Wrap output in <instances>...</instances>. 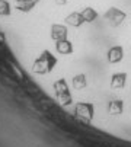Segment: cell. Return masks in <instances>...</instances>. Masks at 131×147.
Here are the masks:
<instances>
[{"label":"cell","instance_id":"6da1fadb","mask_svg":"<svg viewBox=\"0 0 131 147\" xmlns=\"http://www.w3.org/2000/svg\"><path fill=\"white\" fill-rule=\"evenodd\" d=\"M57 64V57L48 50H44L32 63V71L35 74H48Z\"/></svg>","mask_w":131,"mask_h":147},{"label":"cell","instance_id":"7a4b0ae2","mask_svg":"<svg viewBox=\"0 0 131 147\" xmlns=\"http://www.w3.org/2000/svg\"><path fill=\"white\" fill-rule=\"evenodd\" d=\"M74 114L77 118H80L84 122H90L93 119V114H95V108L93 105L89 102H79L76 103L74 108Z\"/></svg>","mask_w":131,"mask_h":147},{"label":"cell","instance_id":"3957f363","mask_svg":"<svg viewBox=\"0 0 131 147\" xmlns=\"http://www.w3.org/2000/svg\"><path fill=\"white\" fill-rule=\"evenodd\" d=\"M125 18H127L125 12H122V10H120V9H117V7L108 9V12L105 13V19H106L112 26H118V25H121L124 20H125Z\"/></svg>","mask_w":131,"mask_h":147},{"label":"cell","instance_id":"277c9868","mask_svg":"<svg viewBox=\"0 0 131 147\" xmlns=\"http://www.w3.org/2000/svg\"><path fill=\"white\" fill-rule=\"evenodd\" d=\"M51 38L58 42V41H64L67 39V35H69V31H67V26L66 25H60V24H54L51 26Z\"/></svg>","mask_w":131,"mask_h":147},{"label":"cell","instance_id":"5b68a950","mask_svg":"<svg viewBox=\"0 0 131 147\" xmlns=\"http://www.w3.org/2000/svg\"><path fill=\"white\" fill-rule=\"evenodd\" d=\"M108 57V61L109 63H112V64H115V63H120L124 57V50L121 45H115V47H111L106 54Z\"/></svg>","mask_w":131,"mask_h":147},{"label":"cell","instance_id":"8992f818","mask_svg":"<svg viewBox=\"0 0 131 147\" xmlns=\"http://www.w3.org/2000/svg\"><path fill=\"white\" fill-rule=\"evenodd\" d=\"M66 25H69V26H73V28H79L84 24V20L80 15V12H72L70 15L66 16Z\"/></svg>","mask_w":131,"mask_h":147},{"label":"cell","instance_id":"52a82bcc","mask_svg":"<svg viewBox=\"0 0 131 147\" xmlns=\"http://www.w3.org/2000/svg\"><path fill=\"white\" fill-rule=\"evenodd\" d=\"M55 50L58 54L61 55H69L73 53V44L70 42L69 39H64V41H58L55 42Z\"/></svg>","mask_w":131,"mask_h":147},{"label":"cell","instance_id":"ba28073f","mask_svg":"<svg viewBox=\"0 0 131 147\" xmlns=\"http://www.w3.org/2000/svg\"><path fill=\"white\" fill-rule=\"evenodd\" d=\"M125 82H127V74L125 73H115L111 77V86L114 89H122L125 86Z\"/></svg>","mask_w":131,"mask_h":147},{"label":"cell","instance_id":"9c48e42d","mask_svg":"<svg viewBox=\"0 0 131 147\" xmlns=\"http://www.w3.org/2000/svg\"><path fill=\"white\" fill-rule=\"evenodd\" d=\"M124 111V103L122 100H111L108 105V112L112 115H120Z\"/></svg>","mask_w":131,"mask_h":147},{"label":"cell","instance_id":"30bf717a","mask_svg":"<svg viewBox=\"0 0 131 147\" xmlns=\"http://www.w3.org/2000/svg\"><path fill=\"white\" fill-rule=\"evenodd\" d=\"M54 90H55V96L64 95V93H69V85L64 79H60L57 82H54Z\"/></svg>","mask_w":131,"mask_h":147},{"label":"cell","instance_id":"8fae6325","mask_svg":"<svg viewBox=\"0 0 131 147\" xmlns=\"http://www.w3.org/2000/svg\"><path fill=\"white\" fill-rule=\"evenodd\" d=\"M72 86L74 89H84L87 86V79L84 74H76L72 79Z\"/></svg>","mask_w":131,"mask_h":147},{"label":"cell","instance_id":"7c38bea8","mask_svg":"<svg viewBox=\"0 0 131 147\" xmlns=\"http://www.w3.org/2000/svg\"><path fill=\"white\" fill-rule=\"evenodd\" d=\"M80 15H82L83 20H84V22H87V24L93 22V20L98 18L96 10H95V9H92V7H86V9H83V10L80 12Z\"/></svg>","mask_w":131,"mask_h":147},{"label":"cell","instance_id":"4fadbf2b","mask_svg":"<svg viewBox=\"0 0 131 147\" xmlns=\"http://www.w3.org/2000/svg\"><path fill=\"white\" fill-rule=\"evenodd\" d=\"M12 13V7L7 0H0V16H9Z\"/></svg>","mask_w":131,"mask_h":147},{"label":"cell","instance_id":"5bb4252c","mask_svg":"<svg viewBox=\"0 0 131 147\" xmlns=\"http://www.w3.org/2000/svg\"><path fill=\"white\" fill-rule=\"evenodd\" d=\"M57 99H58V102H60L61 105H66V107L72 103V95H70V92H69V93H64V95L57 96Z\"/></svg>","mask_w":131,"mask_h":147},{"label":"cell","instance_id":"9a60e30c","mask_svg":"<svg viewBox=\"0 0 131 147\" xmlns=\"http://www.w3.org/2000/svg\"><path fill=\"white\" fill-rule=\"evenodd\" d=\"M55 2V5H58V6H64L66 3H67V0H54Z\"/></svg>","mask_w":131,"mask_h":147}]
</instances>
